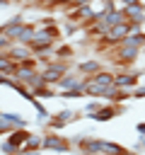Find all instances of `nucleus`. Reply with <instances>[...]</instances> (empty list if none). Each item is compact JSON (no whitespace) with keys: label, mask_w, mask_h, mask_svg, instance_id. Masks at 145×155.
<instances>
[{"label":"nucleus","mask_w":145,"mask_h":155,"mask_svg":"<svg viewBox=\"0 0 145 155\" xmlns=\"http://www.w3.org/2000/svg\"><path fill=\"white\" fill-rule=\"evenodd\" d=\"M10 58L14 61V63H27V61H31L34 58V51H31V46H27V44H12L10 46Z\"/></svg>","instance_id":"nucleus-10"},{"label":"nucleus","mask_w":145,"mask_h":155,"mask_svg":"<svg viewBox=\"0 0 145 155\" xmlns=\"http://www.w3.org/2000/svg\"><path fill=\"white\" fill-rule=\"evenodd\" d=\"M140 82H143V85H145V73H143V75H140Z\"/></svg>","instance_id":"nucleus-26"},{"label":"nucleus","mask_w":145,"mask_h":155,"mask_svg":"<svg viewBox=\"0 0 145 155\" xmlns=\"http://www.w3.org/2000/svg\"><path fill=\"white\" fill-rule=\"evenodd\" d=\"M106 53L111 56V63L121 70V68H130V65L140 58L143 48H138V46H128V44H118V46H114V48L106 51Z\"/></svg>","instance_id":"nucleus-2"},{"label":"nucleus","mask_w":145,"mask_h":155,"mask_svg":"<svg viewBox=\"0 0 145 155\" xmlns=\"http://www.w3.org/2000/svg\"><path fill=\"white\" fill-rule=\"evenodd\" d=\"M102 68H104V63H102V61H97V58H85V61H77V63H75V70H77V73H82V75H87V78H89V75H94V73H97V70H102Z\"/></svg>","instance_id":"nucleus-13"},{"label":"nucleus","mask_w":145,"mask_h":155,"mask_svg":"<svg viewBox=\"0 0 145 155\" xmlns=\"http://www.w3.org/2000/svg\"><path fill=\"white\" fill-rule=\"evenodd\" d=\"M29 136H31V131H27V126H24V128H14V131H10V133H7V138H10L14 145H19V148H24V145H27Z\"/></svg>","instance_id":"nucleus-16"},{"label":"nucleus","mask_w":145,"mask_h":155,"mask_svg":"<svg viewBox=\"0 0 145 155\" xmlns=\"http://www.w3.org/2000/svg\"><path fill=\"white\" fill-rule=\"evenodd\" d=\"M143 53H145V46H143Z\"/></svg>","instance_id":"nucleus-27"},{"label":"nucleus","mask_w":145,"mask_h":155,"mask_svg":"<svg viewBox=\"0 0 145 155\" xmlns=\"http://www.w3.org/2000/svg\"><path fill=\"white\" fill-rule=\"evenodd\" d=\"M133 97V90H123V87H109V92L104 94V102H111V104H123L126 99Z\"/></svg>","instance_id":"nucleus-12"},{"label":"nucleus","mask_w":145,"mask_h":155,"mask_svg":"<svg viewBox=\"0 0 145 155\" xmlns=\"http://www.w3.org/2000/svg\"><path fill=\"white\" fill-rule=\"evenodd\" d=\"M121 114H123V104L104 102V104H102V109H99L94 116H89V119H94V121H111V119H116V116H121Z\"/></svg>","instance_id":"nucleus-9"},{"label":"nucleus","mask_w":145,"mask_h":155,"mask_svg":"<svg viewBox=\"0 0 145 155\" xmlns=\"http://www.w3.org/2000/svg\"><path fill=\"white\" fill-rule=\"evenodd\" d=\"M121 10H123V15H126L128 22H133L135 27H145V2L143 0L130 2V5H123Z\"/></svg>","instance_id":"nucleus-8"},{"label":"nucleus","mask_w":145,"mask_h":155,"mask_svg":"<svg viewBox=\"0 0 145 155\" xmlns=\"http://www.w3.org/2000/svg\"><path fill=\"white\" fill-rule=\"evenodd\" d=\"M85 80H87V75H82V73H77V70H68V73L63 75V80L56 85V90H58V92L82 90V92H85Z\"/></svg>","instance_id":"nucleus-5"},{"label":"nucleus","mask_w":145,"mask_h":155,"mask_svg":"<svg viewBox=\"0 0 145 155\" xmlns=\"http://www.w3.org/2000/svg\"><path fill=\"white\" fill-rule=\"evenodd\" d=\"M143 97H145V85L140 82V85L133 90V99H143Z\"/></svg>","instance_id":"nucleus-21"},{"label":"nucleus","mask_w":145,"mask_h":155,"mask_svg":"<svg viewBox=\"0 0 145 155\" xmlns=\"http://www.w3.org/2000/svg\"><path fill=\"white\" fill-rule=\"evenodd\" d=\"M123 44H128V46H138V48H143L145 46V29L143 27H135L126 39H123Z\"/></svg>","instance_id":"nucleus-14"},{"label":"nucleus","mask_w":145,"mask_h":155,"mask_svg":"<svg viewBox=\"0 0 145 155\" xmlns=\"http://www.w3.org/2000/svg\"><path fill=\"white\" fill-rule=\"evenodd\" d=\"M27 5H31V7H41V5H51V0H24Z\"/></svg>","instance_id":"nucleus-22"},{"label":"nucleus","mask_w":145,"mask_h":155,"mask_svg":"<svg viewBox=\"0 0 145 155\" xmlns=\"http://www.w3.org/2000/svg\"><path fill=\"white\" fill-rule=\"evenodd\" d=\"M44 150H53V153H68L72 150V140L56 133V131H46L44 133Z\"/></svg>","instance_id":"nucleus-4"},{"label":"nucleus","mask_w":145,"mask_h":155,"mask_svg":"<svg viewBox=\"0 0 145 155\" xmlns=\"http://www.w3.org/2000/svg\"><path fill=\"white\" fill-rule=\"evenodd\" d=\"M68 70H72L70 61H60V58H53V61H48V63L41 65V75H44L46 85H51V87H56Z\"/></svg>","instance_id":"nucleus-3"},{"label":"nucleus","mask_w":145,"mask_h":155,"mask_svg":"<svg viewBox=\"0 0 145 155\" xmlns=\"http://www.w3.org/2000/svg\"><path fill=\"white\" fill-rule=\"evenodd\" d=\"M77 119H80L77 111H72V109H63V111L48 116V121H46V131H58V128H63V126H68V124H72V121H77Z\"/></svg>","instance_id":"nucleus-6"},{"label":"nucleus","mask_w":145,"mask_h":155,"mask_svg":"<svg viewBox=\"0 0 145 155\" xmlns=\"http://www.w3.org/2000/svg\"><path fill=\"white\" fill-rule=\"evenodd\" d=\"M135 131H138V133H140V136H145V121H140V124H138V126H135Z\"/></svg>","instance_id":"nucleus-23"},{"label":"nucleus","mask_w":145,"mask_h":155,"mask_svg":"<svg viewBox=\"0 0 145 155\" xmlns=\"http://www.w3.org/2000/svg\"><path fill=\"white\" fill-rule=\"evenodd\" d=\"M114 80H116V70H109V68L97 70L94 75H89L85 80V97H102L104 99L109 87H114Z\"/></svg>","instance_id":"nucleus-1"},{"label":"nucleus","mask_w":145,"mask_h":155,"mask_svg":"<svg viewBox=\"0 0 145 155\" xmlns=\"http://www.w3.org/2000/svg\"><path fill=\"white\" fill-rule=\"evenodd\" d=\"M72 56H75V48H72L70 44H65V41H58V44H56V48H53V58L70 61Z\"/></svg>","instance_id":"nucleus-15"},{"label":"nucleus","mask_w":145,"mask_h":155,"mask_svg":"<svg viewBox=\"0 0 145 155\" xmlns=\"http://www.w3.org/2000/svg\"><path fill=\"white\" fill-rule=\"evenodd\" d=\"M12 44H14V41H12L10 36H5V34H2V27H0V51H10Z\"/></svg>","instance_id":"nucleus-20"},{"label":"nucleus","mask_w":145,"mask_h":155,"mask_svg":"<svg viewBox=\"0 0 145 155\" xmlns=\"http://www.w3.org/2000/svg\"><path fill=\"white\" fill-rule=\"evenodd\" d=\"M0 114H2V111H0Z\"/></svg>","instance_id":"nucleus-28"},{"label":"nucleus","mask_w":145,"mask_h":155,"mask_svg":"<svg viewBox=\"0 0 145 155\" xmlns=\"http://www.w3.org/2000/svg\"><path fill=\"white\" fill-rule=\"evenodd\" d=\"M0 150H2V155H22V148H19V145H14L10 138L0 140Z\"/></svg>","instance_id":"nucleus-18"},{"label":"nucleus","mask_w":145,"mask_h":155,"mask_svg":"<svg viewBox=\"0 0 145 155\" xmlns=\"http://www.w3.org/2000/svg\"><path fill=\"white\" fill-rule=\"evenodd\" d=\"M116 87H123V90H135L140 85V73L130 70V68H121L116 70V80H114Z\"/></svg>","instance_id":"nucleus-7"},{"label":"nucleus","mask_w":145,"mask_h":155,"mask_svg":"<svg viewBox=\"0 0 145 155\" xmlns=\"http://www.w3.org/2000/svg\"><path fill=\"white\" fill-rule=\"evenodd\" d=\"M102 104H104V102H97V99H94V102H87V107H85V114H87V116H94V114L102 109Z\"/></svg>","instance_id":"nucleus-19"},{"label":"nucleus","mask_w":145,"mask_h":155,"mask_svg":"<svg viewBox=\"0 0 145 155\" xmlns=\"http://www.w3.org/2000/svg\"><path fill=\"white\" fill-rule=\"evenodd\" d=\"M34 31H36V27L31 24V22H27L24 27H22V31H19V36H17V44H31V39H34Z\"/></svg>","instance_id":"nucleus-17"},{"label":"nucleus","mask_w":145,"mask_h":155,"mask_svg":"<svg viewBox=\"0 0 145 155\" xmlns=\"http://www.w3.org/2000/svg\"><path fill=\"white\" fill-rule=\"evenodd\" d=\"M22 155H41V150H24Z\"/></svg>","instance_id":"nucleus-24"},{"label":"nucleus","mask_w":145,"mask_h":155,"mask_svg":"<svg viewBox=\"0 0 145 155\" xmlns=\"http://www.w3.org/2000/svg\"><path fill=\"white\" fill-rule=\"evenodd\" d=\"M10 2H12V0H0V7H7Z\"/></svg>","instance_id":"nucleus-25"},{"label":"nucleus","mask_w":145,"mask_h":155,"mask_svg":"<svg viewBox=\"0 0 145 155\" xmlns=\"http://www.w3.org/2000/svg\"><path fill=\"white\" fill-rule=\"evenodd\" d=\"M27 24V19L22 17V15H14L10 22H5L2 24V34L5 36H10L12 41H17V36H19V31H22V27Z\"/></svg>","instance_id":"nucleus-11"}]
</instances>
